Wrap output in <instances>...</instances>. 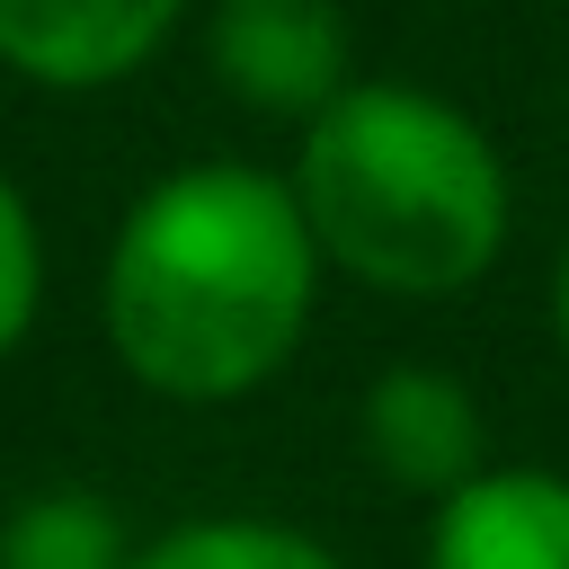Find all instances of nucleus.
I'll return each mask as SVG.
<instances>
[{
    "mask_svg": "<svg viewBox=\"0 0 569 569\" xmlns=\"http://www.w3.org/2000/svg\"><path fill=\"white\" fill-rule=\"evenodd\" d=\"M133 569H347V560L267 516H196V525L142 542Z\"/></svg>",
    "mask_w": 569,
    "mask_h": 569,
    "instance_id": "8",
    "label": "nucleus"
},
{
    "mask_svg": "<svg viewBox=\"0 0 569 569\" xmlns=\"http://www.w3.org/2000/svg\"><path fill=\"white\" fill-rule=\"evenodd\" d=\"M187 0H0V62L36 89H98L160 53Z\"/></svg>",
    "mask_w": 569,
    "mask_h": 569,
    "instance_id": "4",
    "label": "nucleus"
},
{
    "mask_svg": "<svg viewBox=\"0 0 569 569\" xmlns=\"http://www.w3.org/2000/svg\"><path fill=\"white\" fill-rule=\"evenodd\" d=\"M427 569H569V480L560 471H471L436 498Z\"/></svg>",
    "mask_w": 569,
    "mask_h": 569,
    "instance_id": "6",
    "label": "nucleus"
},
{
    "mask_svg": "<svg viewBox=\"0 0 569 569\" xmlns=\"http://www.w3.org/2000/svg\"><path fill=\"white\" fill-rule=\"evenodd\" d=\"M356 436H365V462L418 498H445L480 471V400L436 373V365H391L365 382V409H356Z\"/></svg>",
    "mask_w": 569,
    "mask_h": 569,
    "instance_id": "5",
    "label": "nucleus"
},
{
    "mask_svg": "<svg viewBox=\"0 0 569 569\" xmlns=\"http://www.w3.org/2000/svg\"><path fill=\"white\" fill-rule=\"evenodd\" d=\"M320 240L293 178L249 160L169 169L107 249V347L160 400L258 391L311 320Z\"/></svg>",
    "mask_w": 569,
    "mask_h": 569,
    "instance_id": "1",
    "label": "nucleus"
},
{
    "mask_svg": "<svg viewBox=\"0 0 569 569\" xmlns=\"http://www.w3.org/2000/svg\"><path fill=\"white\" fill-rule=\"evenodd\" d=\"M213 80L267 116H320L347 89V18L338 0H222L213 9Z\"/></svg>",
    "mask_w": 569,
    "mask_h": 569,
    "instance_id": "3",
    "label": "nucleus"
},
{
    "mask_svg": "<svg viewBox=\"0 0 569 569\" xmlns=\"http://www.w3.org/2000/svg\"><path fill=\"white\" fill-rule=\"evenodd\" d=\"M36 293H44V240H36V213H27V196L0 178V356L27 338V320H36Z\"/></svg>",
    "mask_w": 569,
    "mask_h": 569,
    "instance_id": "9",
    "label": "nucleus"
},
{
    "mask_svg": "<svg viewBox=\"0 0 569 569\" xmlns=\"http://www.w3.org/2000/svg\"><path fill=\"white\" fill-rule=\"evenodd\" d=\"M551 302H560V347H569V249H560V293Z\"/></svg>",
    "mask_w": 569,
    "mask_h": 569,
    "instance_id": "10",
    "label": "nucleus"
},
{
    "mask_svg": "<svg viewBox=\"0 0 569 569\" xmlns=\"http://www.w3.org/2000/svg\"><path fill=\"white\" fill-rule=\"evenodd\" d=\"M293 196L320 258L382 293H462L507 249V169L489 133L409 80H347L302 116Z\"/></svg>",
    "mask_w": 569,
    "mask_h": 569,
    "instance_id": "2",
    "label": "nucleus"
},
{
    "mask_svg": "<svg viewBox=\"0 0 569 569\" xmlns=\"http://www.w3.org/2000/svg\"><path fill=\"white\" fill-rule=\"evenodd\" d=\"M0 569H133V542L89 489H44L9 507Z\"/></svg>",
    "mask_w": 569,
    "mask_h": 569,
    "instance_id": "7",
    "label": "nucleus"
}]
</instances>
